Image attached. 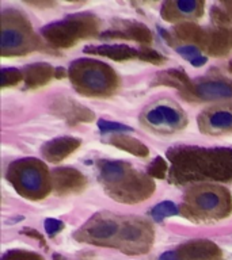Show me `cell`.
I'll return each instance as SVG.
<instances>
[{
    "label": "cell",
    "mask_w": 232,
    "mask_h": 260,
    "mask_svg": "<svg viewBox=\"0 0 232 260\" xmlns=\"http://www.w3.org/2000/svg\"><path fill=\"white\" fill-rule=\"evenodd\" d=\"M83 30V22L73 18L49 24L42 28V34L56 46H71L79 37L84 34Z\"/></svg>",
    "instance_id": "6da1fadb"
},
{
    "label": "cell",
    "mask_w": 232,
    "mask_h": 260,
    "mask_svg": "<svg viewBox=\"0 0 232 260\" xmlns=\"http://www.w3.org/2000/svg\"><path fill=\"white\" fill-rule=\"evenodd\" d=\"M177 252L179 260H220L221 257L219 247L211 241H191Z\"/></svg>",
    "instance_id": "7a4b0ae2"
},
{
    "label": "cell",
    "mask_w": 232,
    "mask_h": 260,
    "mask_svg": "<svg viewBox=\"0 0 232 260\" xmlns=\"http://www.w3.org/2000/svg\"><path fill=\"white\" fill-rule=\"evenodd\" d=\"M77 146H79V140H75V138L71 137H63L48 142L42 148V150H44L45 156L50 161H59L61 158H64L67 154L71 153Z\"/></svg>",
    "instance_id": "3957f363"
},
{
    "label": "cell",
    "mask_w": 232,
    "mask_h": 260,
    "mask_svg": "<svg viewBox=\"0 0 232 260\" xmlns=\"http://www.w3.org/2000/svg\"><path fill=\"white\" fill-rule=\"evenodd\" d=\"M85 53L99 54V56L110 57L113 60H126L138 54L136 49L129 48L126 45H101V46H85Z\"/></svg>",
    "instance_id": "277c9868"
},
{
    "label": "cell",
    "mask_w": 232,
    "mask_h": 260,
    "mask_svg": "<svg viewBox=\"0 0 232 260\" xmlns=\"http://www.w3.org/2000/svg\"><path fill=\"white\" fill-rule=\"evenodd\" d=\"M99 65L102 64H98V67H89V68L83 69L80 73V80L83 87L91 89V91H97V92H101V91L106 89L107 84H109L107 75Z\"/></svg>",
    "instance_id": "5b68a950"
},
{
    "label": "cell",
    "mask_w": 232,
    "mask_h": 260,
    "mask_svg": "<svg viewBox=\"0 0 232 260\" xmlns=\"http://www.w3.org/2000/svg\"><path fill=\"white\" fill-rule=\"evenodd\" d=\"M147 121L155 126H177L181 123V115L175 109L168 106H158L147 113Z\"/></svg>",
    "instance_id": "8992f818"
},
{
    "label": "cell",
    "mask_w": 232,
    "mask_h": 260,
    "mask_svg": "<svg viewBox=\"0 0 232 260\" xmlns=\"http://www.w3.org/2000/svg\"><path fill=\"white\" fill-rule=\"evenodd\" d=\"M197 95L204 99H219V98H232V85L224 81H207L197 85Z\"/></svg>",
    "instance_id": "52a82bcc"
},
{
    "label": "cell",
    "mask_w": 232,
    "mask_h": 260,
    "mask_svg": "<svg viewBox=\"0 0 232 260\" xmlns=\"http://www.w3.org/2000/svg\"><path fill=\"white\" fill-rule=\"evenodd\" d=\"M52 68L48 64H32L24 69L26 75V84L30 87L44 84L50 77Z\"/></svg>",
    "instance_id": "ba28073f"
},
{
    "label": "cell",
    "mask_w": 232,
    "mask_h": 260,
    "mask_svg": "<svg viewBox=\"0 0 232 260\" xmlns=\"http://www.w3.org/2000/svg\"><path fill=\"white\" fill-rule=\"evenodd\" d=\"M102 38H136L138 41H148L151 40L150 30L142 26V24H133L125 30V31H106L102 34Z\"/></svg>",
    "instance_id": "9c48e42d"
},
{
    "label": "cell",
    "mask_w": 232,
    "mask_h": 260,
    "mask_svg": "<svg viewBox=\"0 0 232 260\" xmlns=\"http://www.w3.org/2000/svg\"><path fill=\"white\" fill-rule=\"evenodd\" d=\"M20 184L28 192H37L42 187V175L36 167H26L20 174Z\"/></svg>",
    "instance_id": "30bf717a"
},
{
    "label": "cell",
    "mask_w": 232,
    "mask_h": 260,
    "mask_svg": "<svg viewBox=\"0 0 232 260\" xmlns=\"http://www.w3.org/2000/svg\"><path fill=\"white\" fill-rule=\"evenodd\" d=\"M56 176V184L59 186L60 190H69V188H75L77 184H80L81 175L77 171L73 170H57L54 172Z\"/></svg>",
    "instance_id": "8fae6325"
},
{
    "label": "cell",
    "mask_w": 232,
    "mask_h": 260,
    "mask_svg": "<svg viewBox=\"0 0 232 260\" xmlns=\"http://www.w3.org/2000/svg\"><path fill=\"white\" fill-rule=\"evenodd\" d=\"M101 175L107 183H117L125 176V166L121 161H107L102 164Z\"/></svg>",
    "instance_id": "7c38bea8"
},
{
    "label": "cell",
    "mask_w": 232,
    "mask_h": 260,
    "mask_svg": "<svg viewBox=\"0 0 232 260\" xmlns=\"http://www.w3.org/2000/svg\"><path fill=\"white\" fill-rule=\"evenodd\" d=\"M118 231L117 223L113 221H102L94 228H90L89 235L97 240H109L115 236Z\"/></svg>",
    "instance_id": "4fadbf2b"
},
{
    "label": "cell",
    "mask_w": 232,
    "mask_h": 260,
    "mask_svg": "<svg viewBox=\"0 0 232 260\" xmlns=\"http://www.w3.org/2000/svg\"><path fill=\"white\" fill-rule=\"evenodd\" d=\"M23 44V34L18 28L4 27L2 32V50L7 52L8 49L19 48Z\"/></svg>",
    "instance_id": "5bb4252c"
},
{
    "label": "cell",
    "mask_w": 232,
    "mask_h": 260,
    "mask_svg": "<svg viewBox=\"0 0 232 260\" xmlns=\"http://www.w3.org/2000/svg\"><path fill=\"white\" fill-rule=\"evenodd\" d=\"M178 214V206H177L174 202H170V201H164V202L158 203V205L151 210V215L154 217L155 221H162V219L167 218V217Z\"/></svg>",
    "instance_id": "9a60e30c"
},
{
    "label": "cell",
    "mask_w": 232,
    "mask_h": 260,
    "mask_svg": "<svg viewBox=\"0 0 232 260\" xmlns=\"http://www.w3.org/2000/svg\"><path fill=\"white\" fill-rule=\"evenodd\" d=\"M197 206L204 211H213L220 203V197L213 191H205L197 197Z\"/></svg>",
    "instance_id": "2e32d148"
},
{
    "label": "cell",
    "mask_w": 232,
    "mask_h": 260,
    "mask_svg": "<svg viewBox=\"0 0 232 260\" xmlns=\"http://www.w3.org/2000/svg\"><path fill=\"white\" fill-rule=\"evenodd\" d=\"M209 125L215 129H228L232 127V111L220 110L209 117Z\"/></svg>",
    "instance_id": "e0dca14e"
},
{
    "label": "cell",
    "mask_w": 232,
    "mask_h": 260,
    "mask_svg": "<svg viewBox=\"0 0 232 260\" xmlns=\"http://www.w3.org/2000/svg\"><path fill=\"white\" fill-rule=\"evenodd\" d=\"M98 127L101 133H124V132H132V127L124 125V123H117V122H110L101 119L98 121Z\"/></svg>",
    "instance_id": "ac0fdd59"
},
{
    "label": "cell",
    "mask_w": 232,
    "mask_h": 260,
    "mask_svg": "<svg viewBox=\"0 0 232 260\" xmlns=\"http://www.w3.org/2000/svg\"><path fill=\"white\" fill-rule=\"evenodd\" d=\"M20 79H22V73L15 68H4L0 72V84H2V87L16 84Z\"/></svg>",
    "instance_id": "d6986e66"
},
{
    "label": "cell",
    "mask_w": 232,
    "mask_h": 260,
    "mask_svg": "<svg viewBox=\"0 0 232 260\" xmlns=\"http://www.w3.org/2000/svg\"><path fill=\"white\" fill-rule=\"evenodd\" d=\"M121 237L124 241H128V243H137L138 240L141 239V229L137 225L129 223L121 231Z\"/></svg>",
    "instance_id": "ffe728a7"
},
{
    "label": "cell",
    "mask_w": 232,
    "mask_h": 260,
    "mask_svg": "<svg viewBox=\"0 0 232 260\" xmlns=\"http://www.w3.org/2000/svg\"><path fill=\"white\" fill-rule=\"evenodd\" d=\"M167 170V164L166 161L163 160L162 157H156L155 158V161L152 162V166L150 167V170H148V174L155 176V178H163L164 176V172Z\"/></svg>",
    "instance_id": "44dd1931"
},
{
    "label": "cell",
    "mask_w": 232,
    "mask_h": 260,
    "mask_svg": "<svg viewBox=\"0 0 232 260\" xmlns=\"http://www.w3.org/2000/svg\"><path fill=\"white\" fill-rule=\"evenodd\" d=\"M177 52H178L182 57L187 58V60H190V62L194 60V58H197V57L201 56L199 49L195 48V46H193V45H185V46H179V48H177Z\"/></svg>",
    "instance_id": "7402d4cb"
},
{
    "label": "cell",
    "mask_w": 232,
    "mask_h": 260,
    "mask_svg": "<svg viewBox=\"0 0 232 260\" xmlns=\"http://www.w3.org/2000/svg\"><path fill=\"white\" fill-rule=\"evenodd\" d=\"M175 6H177V8H178L179 12H182V14H186V15H189V14H193V12L197 10V7H198V3H197V2H194V0H181V2H177V3H175Z\"/></svg>",
    "instance_id": "603a6c76"
},
{
    "label": "cell",
    "mask_w": 232,
    "mask_h": 260,
    "mask_svg": "<svg viewBox=\"0 0 232 260\" xmlns=\"http://www.w3.org/2000/svg\"><path fill=\"white\" fill-rule=\"evenodd\" d=\"M63 228H64V223L59 219L48 218L45 221V231L49 236H56L59 232L63 231Z\"/></svg>",
    "instance_id": "cb8c5ba5"
},
{
    "label": "cell",
    "mask_w": 232,
    "mask_h": 260,
    "mask_svg": "<svg viewBox=\"0 0 232 260\" xmlns=\"http://www.w3.org/2000/svg\"><path fill=\"white\" fill-rule=\"evenodd\" d=\"M138 57L142 58V60L150 61V62H162V61H164V57H163L162 54H159L158 52L151 50V49L141 50V52L138 53Z\"/></svg>",
    "instance_id": "d4e9b609"
},
{
    "label": "cell",
    "mask_w": 232,
    "mask_h": 260,
    "mask_svg": "<svg viewBox=\"0 0 232 260\" xmlns=\"http://www.w3.org/2000/svg\"><path fill=\"white\" fill-rule=\"evenodd\" d=\"M3 260H41L38 256L28 255V253H19V252H12L8 253Z\"/></svg>",
    "instance_id": "484cf974"
},
{
    "label": "cell",
    "mask_w": 232,
    "mask_h": 260,
    "mask_svg": "<svg viewBox=\"0 0 232 260\" xmlns=\"http://www.w3.org/2000/svg\"><path fill=\"white\" fill-rule=\"evenodd\" d=\"M159 259L160 260H179L178 252H177V249H175V251L164 252L163 255H160V257H159Z\"/></svg>",
    "instance_id": "4316f807"
},
{
    "label": "cell",
    "mask_w": 232,
    "mask_h": 260,
    "mask_svg": "<svg viewBox=\"0 0 232 260\" xmlns=\"http://www.w3.org/2000/svg\"><path fill=\"white\" fill-rule=\"evenodd\" d=\"M205 62H207V57H204V56L197 57V58H194V60L191 61V64L194 65V67H202Z\"/></svg>",
    "instance_id": "83f0119b"
}]
</instances>
